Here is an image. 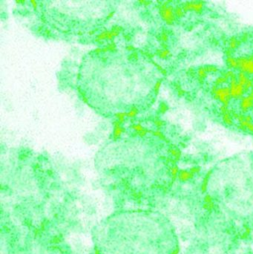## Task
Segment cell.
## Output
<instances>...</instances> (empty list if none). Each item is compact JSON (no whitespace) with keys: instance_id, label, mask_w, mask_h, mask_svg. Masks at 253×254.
Returning a JSON list of instances; mask_svg holds the SVG:
<instances>
[{"instance_id":"obj_1","label":"cell","mask_w":253,"mask_h":254,"mask_svg":"<svg viewBox=\"0 0 253 254\" xmlns=\"http://www.w3.org/2000/svg\"><path fill=\"white\" fill-rule=\"evenodd\" d=\"M99 254H177L179 241L169 219L158 211L120 209L94 228Z\"/></svg>"},{"instance_id":"obj_2","label":"cell","mask_w":253,"mask_h":254,"mask_svg":"<svg viewBox=\"0 0 253 254\" xmlns=\"http://www.w3.org/2000/svg\"><path fill=\"white\" fill-rule=\"evenodd\" d=\"M209 175V198L221 211L240 222H253V175Z\"/></svg>"},{"instance_id":"obj_3","label":"cell","mask_w":253,"mask_h":254,"mask_svg":"<svg viewBox=\"0 0 253 254\" xmlns=\"http://www.w3.org/2000/svg\"><path fill=\"white\" fill-rule=\"evenodd\" d=\"M211 92L216 100L220 101L224 106H229L232 99L229 86L218 87L214 86L212 88Z\"/></svg>"},{"instance_id":"obj_4","label":"cell","mask_w":253,"mask_h":254,"mask_svg":"<svg viewBox=\"0 0 253 254\" xmlns=\"http://www.w3.org/2000/svg\"><path fill=\"white\" fill-rule=\"evenodd\" d=\"M174 8L169 5L166 3L160 5V17L163 19V20L169 25H172L174 22H175L176 17L174 15Z\"/></svg>"},{"instance_id":"obj_5","label":"cell","mask_w":253,"mask_h":254,"mask_svg":"<svg viewBox=\"0 0 253 254\" xmlns=\"http://www.w3.org/2000/svg\"><path fill=\"white\" fill-rule=\"evenodd\" d=\"M229 88H230L231 97L233 99L241 98L246 92L244 87L238 83L237 74H235L229 80Z\"/></svg>"},{"instance_id":"obj_6","label":"cell","mask_w":253,"mask_h":254,"mask_svg":"<svg viewBox=\"0 0 253 254\" xmlns=\"http://www.w3.org/2000/svg\"><path fill=\"white\" fill-rule=\"evenodd\" d=\"M238 62L240 72L247 74H253V59L252 57H239L238 58Z\"/></svg>"},{"instance_id":"obj_7","label":"cell","mask_w":253,"mask_h":254,"mask_svg":"<svg viewBox=\"0 0 253 254\" xmlns=\"http://www.w3.org/2000/svg\"><path fill=\"white\" fill-rule=\"evenodd\" d=\"M182 8L185 12L194 11L195 13L200 14L204 10V5L201 2H190L184 3L182 5Z\"/></svg>"},{"instance_id":"obj_8","label":"cell","mask_w":253,"mask_h":254,"mask_svg":"<svg viewBox=\"0 0 253 254\" xmlns=\"http://www.w3.org/2000/svg\"><path fill=\"white\" fill-rule=\"evenodd\" d=\"M240 108L243 112H247L249 109L253 108V100L252 97L249 95L243 97L240 100Z\"/></svg>"},{"instance_id":"obj_9","label":"cell","mask_w":253,"mask_h":254,"mask_svg":"<svg viewBox=\"0 0 253 254\" xmlns=\"http://www.w3.org/2000/svg\"><path fill=\"white\" fill-rule=\"evenodd\" d=\"M228 42H229V49L232 51L236 50L242 43L240 40H238L236 37H232L228 40Z\"/></svg>"},{"instance_id":"obj_10","label":"cell","mask_w":253,"mask_h":254,"mask_svg":"<svg viewBox=\"0 0 253 254\" xmlns=\"http://www.w3.org/2000/svg\"><path fill=\"white\" fill-rule=\"evenodd\" d=\"M227 63L231 68L239 69V64H238V59H235L232 56L227 57Z\"/></svg>"},{"instance_id":"obj_11","label":"cell","mask_w":253,"mask_h":254,"mask_svg":"<svg viewBox=\"0 0 253 254\" xmlns=\"http://www.w3.org/2000/svg\"><path fill=\"white\" fill-rule=\"evenodd\" d=\"M237 77H238V83H239L240 85H241V86H243V87L247 84V83L248 82L249 79V78L247 77V74L242 72H240L237 74Z\"/></svg>"},{"instance_id":"obj_12","label":"cell","mask_w":253,"mask_h":254,"mask_svg":"<svg viewBox=\"0 0 253 254\" xmlns=\"http://www.w3.org/2000/svg\"><path fill=\"white\" fill-rule=\"evenodd\" d=\"M208 73L206 71V69L204 68V67H200V68H198L197 70V77H198V81L200 82V83H204V80L206 79V77H207Z\"/></svg>"},{"instance_id":"obj_13","label":"cell","mask_w":253,"mask_h":254,"mask_svg":"<svg viewBox=\"0 0 253 254\" xmlns=\"http://www.w3.org/2000/svg\"><path fill=\"white\" fill-rule=\"evenodd\" d=\"M174 15H175L176 19H181L183 18V16H184L185 11L182 8V6H180V5H177L174 8Z\"/></svg>"},{"instance_id":"obj_14","label":"cell","mask_w":253,"mask_h":254,"mask_svg":"<svg viewBox=\"0 0 253 254\" xmlns=\"http://www.w3.org/2000/svg\"><path fill=\"white\" fill-rule=\"evenodd\" d=\"M229 80L227 79V77H224V75H221V76H219V77L217 78L216 80H215V86H218V87H220V86H221V85H224V83H226Z\"/></svg>"},{"instance_id":"obj_15","label":"cell","mask_w":253,"mask_h":254,"mask_svg":"<svg viewBox=\"0 0 253 254\" xmlns=\"http://www.w3.org/2000/svg\"><path fill=\"white\" fill-rule=\"evenodd\" d=\"M158 54L160 59L164 60V59H166V58L169 56V54H170V51H169V50H168V49H161V50L158 51Z\"/></svg>"},{"instance_id":"obj_16","label":"cell","mask_w":253,"mask_h":254,"mask_svg":"<svg viewBox=\"0 0 253 254\" xmlns=\"http://www.w3.org/2000/svg\"><path fill=\"white\" fill-rule=\"evenodd\" d=\"M223 120L225 123L228 125H232V117L230 113H227L223 115Z\"/></svg>"},{"instance_id":"obj_17","label":"cell","mask_w":253,"mask_h":254,"mask_svg":"<svg viewBox=\"0 0 253 254\" xmlns=\"http://www.w3.org/2000/svg\"><path fill=\"white\" fill-rule=\"evenodd\" d=\"M138 112H139L138 109H137L136 107H132L127 112V117H128V118H134V117L136 116L137 115H138Z\"/></svg>"},{"instance_id":"obj_18","label":"cell","mask_w":253,"mask_h":254,"mask_svg":"<svg viewBox=\"0 0 253 254\" xmlns=\"http://www.w3.org/2000/svg\"><path fill=\"white\" fill-rule=\"evenodd\" d=\"M204 68L206 69L207 73H215L218 71V67L215 65H206V66H204Z\"/></svg>"},{"instance_id":"obj_19","label":"cell","mask_w":253,"mask_h":254,"mask_svg":"<svg viewBox=\"0 0 253 254\" xmlns=\"http://www.w3.org/2000/svg\"><path fill=\"white\" fill-rule=\"evenodd\" d=\"M160 39L163 43H166L169 40V34L166 33V32H163V33H160Z\"/></svg>"},{"instance_id":"obj_20","label":"cell","mask_w":253,"mask_h":254,"mask_svg":"<svg viewBox=\"0 0 253 254\" xmlns=\"http://www.w3.org/2000/svg\"><path fill=\"white\" fill-rule=\"evenodd\" d=\"M252 82H253V80L250 79V78H249L248 82L247 83V84H246L244 86V89H245L246 92L249 91V90H250V89L252 90Z\"/></svg>"},{"instance_id":"obj_21","label":"cell","mask_w":253,"mask_h":254,"mask_svg":"<svg viewBox=\"0 0 253 254\" xmlns=\"http://www.w3.org/2000/svg\"><path fill=\"white\" fill-rule=\"evenodd\" d=\"M167 109H168V106H167V105L165 104L164 103H162V104L160 105L159 109L160 111H162V112H165V111L167 110Z\"/></svg>"},{"instance_id":"obj_22","label":"cell","mask_w":253,"mask_h":254,"mask_svg":"<svg viewBox=\"0 0 253 254\" xmlns=\"http://www.w3.org/2000/svg\"><path fill=\"white\" fill-rule=\"evenodd\" d=\"M160 86H161V81H160V80L157 81V82H156V83H155V85H154V92H158V91H159Z\"/></svg>"},{"instance_id":"obj_23","label":"cell","mask_w":253,"mask_h":254,"mask_svg":"<svg viewBox=\"0 0 253 254\" xmlns=\"http://www.w3.org/2000/svg\"><path fill=\"white\" fill-rule=\"evenodd\" d=\"M248 37H249V35L247 34V33L243 34L241 37H240V42H247V40H248Z\"/></svg>"},{"instance_id":"obj_24","label":"cell","mask_w":253,"mask_h":254,"mask_svg":"<svg viewBox=\"0 0 253 254\" xmlns=\"http://www.w3.org/2000/svg\"><path fill=\"white\" fill-rule=\"evenodd\" d=\"M252 89H253V82H252Z\"/></svg>"},{"instance_id":"obj_25","label":"cell","mask_w":253,"mask_h":254,"mask_svg":"<svg viewBox=\"0 0 253 254\" xmlns=\"http://www.w3.org/2000/svg\"><path fill=\"white\" fill-rule=\"evenodd\" d=\"M252 59H253V54L252 55Z\"/></svg>"}]
</instances>
